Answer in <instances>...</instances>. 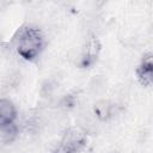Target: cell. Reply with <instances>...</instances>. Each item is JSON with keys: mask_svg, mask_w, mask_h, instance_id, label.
Segmentation results:
<instances>
[{"mask_svg": "<svg viewBox=\"0 0 153 153\" xmlns=\"http://www.w3.org/2000/svg\"><path fill=\"white\" fill-rule=\"evenodd\" d=\"M12 45L23 59L31 61L42 51L44 37L38 27L32 25H23L13 36Z\"/></svg>", "mask_w": 153, "mask_h": 153, "instance_id": "obj_1", "label": "cell"}, {"mask_svg": "<svg viewBox=\"0 0 153 153\" xmlns=\"http://www.w3.org/2000/svg\"><path fill=\"white\" fill-rule=\"evenodd\" d=\"M87 142V134L81 127L69 128L61 140V151L63 153H79Z\"/></svg>", "mask_w": 153, "mask_h": 153, "instance_id": "obj_2", "label": "cell"}, {"mask_svg": "<svg viewBox=\"0 0 153 153\" xmlns=\"http://www.w3.org/2000/svg\"><path fill=\"white\" fill-rule=\"evenodd\" d=\"M100 51V42L98 41L97 37L91 36L84 47L82 54H81V59H80V63L82 67H88L91 66L98 57Z\"/></svg>", "mask_w": 153, "mask_h": 153, "instance_id": "obj_3", "label": "cell"}, {"mask_svg": "<svg viewBox=\"0 0 153 153\" xmlns=\"http://www.w3.org/2000/svg\"><path fill=\"white\" fill-rule=\"evenodd\" d=\"M152 74H153V62H152V54H147L143 56L140 66L136 69V75L139 81L143 86H149L152 84Z\"/></svg>", "mask_w": 153, "mask_h": 153, "instance_id": "obj_4", "label": "cell"}, {"mask_svg": "<svg viewBox=\"0 0 153 153\" xmlns=\"http://www.w3.org/2000/svg\"><path fill=\"white\" fill-rule=\"evenodd\" d=\"M17 117V110L8 99H0V129L12 124Z\"/></svg>", "mask_w": 153, "mask_h": 153, "instance_id": "obj_5", "label": "cell"}, {"mask_svg": "<svg viewBox=\"0 0 153 153\" xmlns=\"http://www.w3.org/2000/svg\"><path fill=\"white\" fill-rule=\"evenodd\" d=\"M93 110H94V115L97 118L105 121V120L110 118L111 116H114L115 105L111 104L109 100H99L98 103H96Z\"/></svg>", "mask_w": 153, "mask_h": 153, "instance_id": "obj_6", "label": "cell"}, {"mask_svg": "<svg viewBox=\"0 0 153 153\" xmlns=\"http://www.w3.org/2000/svg\"><path fill=\"white\" fill-rule=\"evenodd\" d=\"M2 131V139L6 141V142H11L16 136H17V133H18V129L17 127L14 126V123L0 129Z\"/></svg>", "mask_w": 153, "mask_h": 153, "instance_id": "obj_7", "label": "cell"}, {"mask_svg": "<svg viewBox=\"0 0 153 153\" xmlns=\"http://www.w3.org/2000/svg\"><path fill=\"white\" fill-rule=\"evenodd\" d=\"M53 153H59V152H53Z\"/></svg>", "mask_w": 153, "mask_h": 153, "instance_id": "obj_8", "label": "cell"}]
</instances>
